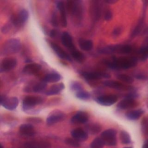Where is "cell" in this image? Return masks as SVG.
I'll list each match as a JSON object with an SVG mask.
<instances>
[{
  "label": "cell",
  "mask_w": 148,
  "mask_h": 148,
  "mask_svg": "<svg viewBox=\"0 0 148 148\" xmlns=\"http://www.w3.org/2000/svg\"><path fill=\"white\" fill-rule=\"evenodd\" d=\"M65 114L60 110H55L51 112L46 119V123L48 125H52L64 120Z\"/></svg>",
  "instance_id": "8"
},
{
  "label": "cell",
  "mask_w": 148,
  "mask_h": 148,
  "mask_svg": "<svg viewBox=\"0 0 148 148\" xmlns=\"http://www.w3.org/2000/svg\"><path fill=\"white\" fill-rule=\"evenodd\" d=\"M138 96H139V95L137 94L136 92H135V91H131L130 92L128 93L127 95H125L124 98L135 99L136 98L138 97Z\"/></svg>",
  "instance_id": "41"
},
{
  "label": "cell",
  "mask_w": 148,
  "mask_h": 148,
  "mask_svg": "<svg viewBox=\"0 0 148 148\" xmlns=\"http://www.w3.org/2000/svg\"><path fill=\"white\" fill-rule=\"evenodd\" d=\"M120 46H121V45H114L106 46L101 49L99 50V52L100 53L106 54H112V53H119Z\"/></svg>",
  "instance_id": "27"
},
{
  "label": "cell",
  "mask_w": 148,
  "mask_h": 148,
  "mask_svg": "<svg viewBox=\"0 0 148 148\" xmlns=\"http://www.w3.org/2000/svg\"><path fill=\"white\" fill-rule=\"evenodd\" d=\"M136 78L139 80H147V76L143 74H138L136 76Z\"/></svg>",
  "instance_id": "47"
},
{
  "label": "cell",
  "mask_w": 148,
  "mask_h": 148,
  "mask_svg": "<svg viewBox=\"0 0 148 148\" xmlns=\"http://www.w3.org/2000/svg\"><path fill=\"white\" fill-rule=\"evenodd\" d=\"M41 65L36 63H31L26 65L23 70V73L27 75H32L39 73L41 69Z\"/></svg>",
  "instance_id": "21"
},
{
  "label": "cell",
  "mask_w": 148,
  "mask_h": 148,
  "mask_svg": "<svg viewBox=\"0 0 148 148\" xmlns=\"http://www.w3.org/2000/svg\"><path fill=\"white\" fill-rule=\"evenodd\" d=\"M89 119L88 114L84 111H78L71 118V122L73 124H84Z\"/></svg>",
  "instance_id": "13"
},
{
  "label": "cell",
  "mask_w": 148,
  "mask_h": 148,
  "mask_svg": "<svg viewBox=\"0 0 148 148\" xmlns=\"http://www.w3.org/2000/svg\"><path fill=\"white\" fill-rule=\"evenodd\" d=\"M142 24H143V22H140L139 23H138V24L136 25V27H135V28L134 29V30L132 33V37H134L136 36L137 35H138V34L140 32L142 28Z\"/></svg>",
  "instance_id": "40"
},
{
  "label": "cell",
  "mask_w": 148,
  "mask_h": 148,
  "mask_svg": "<svg viewBox=\"0 0 148 148\" xmlns=\"http://www.w3.org/2000/svg\"><path fill=\"white\" fill-rule=\"evenodd\" d=\"M138 105V102L135 99L124 98L118 103L117 106L120 109L124 110L134 108L137 106Z\"/></svg>",
  "instance_id": "19"
},
{
  "label": "cell",
  "mask_w": 148,
  "mask_h": 148,
  "mask_svg": "<svg viewBox=\"0 0 148 148\" xmlns=\"http://www.w3.org/2000/svg\"><path fill=\"white\" fill-rule=\"evenodd\" d=\"M65 88V86L63 83H59L52 85L49 89H48L46 92L45 94L46 95H53L59 94L62 90Z\"/></svg>",
  "instance_id": "25"
},
{
  "label": "cell",
  "mask_w": 148,
  "mask_h": 148,
  "mask_svg": "<svg viewBox=\"0 0 148 148\" xmlns=\"http://www.w3.org/2000/svg\"><path fill=\"white\" fill-rule=\"evenodd\" d=\"M19 132L22 135L26 136H32L36 133L34 127L30 123L21 124L19 127Z\"/></svg>",
  "instance_id": "18"
},
{
  "label": "cell",
  "mask_w": 148,
  "mask_h": 148,
  "mask_svg": "<svg viewBox=\"0 0 148 148\" xmlns=\"http://www.w3.org/2000/svg\"><path fill=\"white\" fill-rule=\"evenodd\" d=\"M0 148H3V147L2 146V145L0 143Z\"/></svg>",
  "instance_id": "51"
},
{
  "label": "cell",
  "mask_w": 148,
  "mask_h": 148,
  "mask_svg": "<svg viewBox=\"0 0 148 148\" xmlns=\"http://www.w3.org/2000/svg\"><path fill=\"white\" fill-rule=\"evenodd\" d=\"M71 134L72 138L78 142L85 141L88 138V134L82 128H76L73 129L71 132Z\"/></svg>",
  "instance_id": "15"
},
{
  "label": "cell",
  "mask_w": 148,
  "mask_h": 148,
  "mask_svg": "<svg viewBox=\"0 0 148 148\" xmlns=\"http://www.w3.org/2000/svg\"><path fill=\"white\" fill-rule=\"evenodd\" d=\"M44 101L45 99L40 96H27L23 100V108L25 111L28 110L35 106L42 103Z\"/></svg>",
  "instance_id": "5"
},
{
  "label": "cell",
  "mask_w": 148,
  "mask_h": 148,
  "mask_svg": "<svg viewBox=\"0 0 148 148\" xmlns=\"http://www.w3.org/2000/svg\"><path fill=\"white\" fill-rule=\"evenodd\" d=\"M76 97L77 98L82 100H88L91 98V94L89 92L82 90L76 92Z\"/></svg>",
  "instance_id": "34"
},
{
  "label": "cell",
  "mask_w": 148,
  "mask_h": 148,
  "mask_svg": "<svg viewBox=\"0 0 148 148\" xmlns=\"http://www.w3.org/2000/svg\"><path fill=\"white\" fill-rule=\"evenodd\" d=\"M103 84L111 88L116 89L117 90L121 91H132L134 88L131 86H127V84H123L120 82L113 80H107L103 82Z\"/></svg>",
  "instance_id": "7"
},
{
  "label": "cell",
  "mask_w": 148,
  "mask_h": 148,
  "mask_svg": "<svg viewBox=\"0 0 148 148\" xmlns=\"http://www.w3.org/2000/svg\"><path fill=\"white\" fill-rule=\"evenodd\" d=\"M19 101L17 97H3L1 104L5 109L10 110L15 109L18 105Z\"/></svg>",
  "instance_id": "12"
},
{
  "label": "cell",
  "mask_w": 148,
  "mask_h": 148,
  "mask_svg": "<svg viewBox=\"0 0 148 148\" xmlns=\"http://www.w3.org/2000/svg\"><path fill=\"white\" fill-rule=\"evenodd\" d=\"M118 100L117 95L114 94H108L101 95L95 98V101L99 105L109 106L115 103Z\"/></svg>",
  "instance_id": "9"
},
{
  "label": "cell",
  "mask_w": 148,
  "mask_h": 148,
  "mask_svg": "<svg viewBox=\"0 0 148 148\" xmlns=\"http://www.w3.org/2000/svg\"><path fill=\"white\" fill-rule=\"evenodd\" d=\"M101 126L96 123H88L85 126V131L87 134L96 135L98 134L101 130Z\"/></svg>",
  "instance_id": "23"
},
{
  "label": "cell",
  "mask_w": 148,
  "mask_h": 148,
  "mask_svg": "<svg viewBox=\"0 0 148 148\" xmlns=\"http://www.w3.org/2000/svg\"><path fill=\"white\" fill-rule=\"evenodd\" d=\"M81 1H69L66 3V9L69 13L75 18H81L83 12Z\"/></svg>",
  "instance_id": "3"
},
{
  "label": "cell",
  "mask_w": 148,
  "mask_h": 148,
  "mask_svg": "<svg viewBox=\"0 0 148 148\" xmlns=\"http://www.w3.org/2000/svg\"><path fill=\"white\" fill-rule=\"evenodd\" d=\"M82 76L88 80H96L101 78L109 79L110 77L108 73L100 72H84L82 73Z\"/></svg>",
  "instance_id": "11"
},
{
  "label": "cell",
  "mask_w": 148,
  "mask_h": 148,
  "mask_svg": "<svg viewBox=\"0 0 148 148\" xmlns=\"http://www.w3.org/2000/svg\"><path fill=\"white\" fill-rule=\"evenodd\" d=\"M120 32H121V28L120 27H116L114 29L113 32V34L116 36H118L120 34Z\"/></svg>",
  "instance_id": "46"
},
{
  "label": "cell",
  "mask_w": 148,
  "mask_h": 148,
  "mask_svg": "<svg viewBox=\"0 0 148 148\" xmlns=\"http://www.w3.org/2000/svg\"><path fill=\"white\" fill-rule=\"evenodd\" d=\"M47 87V83L44 81H41L35 84L32 87V91L35 92H40L43 91Z\"/></svg>",
  "instance_id": "31"
},
{
  "label": "cell",
  "mask_w": 148,
  "mask_h": 148,
  "mask_svg": "<svg viewBox=\"0 0 148 148\" xmlns=\"http://www.w3.org/2000/svg\"><path fill=\"white\" fill-rule=\"evenodd\" d=\"M1 81H0V85H1Z\"/></svg>",
  "instance_id": "53"
},
{
  "label": "cell",
  "mask_w": 148,
  "mask_h": 148,
  "mask_svg": "<svg viewBox=\"0 0 148 148\" xmlns=\"http://www.w3.org/2000/svg\"><path fill=\"white\" fill-rule=\"evenodd\" d=\"M138 58L136 57H120L114 58L112 62H109L107 65L114 70L127 69L135 66L138 64Z\"/></svg>",
  "instance_id": "1"
},
{
  "label": "cell",
  "mask_w": 148,
  "mask_h": 148,
  "mask_svg": "<svg viewBox=\"0 0 148 148\" xmlns=\"http://www.w3.org/2000/svg\"><path fill=\"white\" fill-rule=\"evenodd\" d=\"M57 8L60 13L59 21L60 22V24L62 27H66L67 25V19L64 2L62 1H58L57 3Z\"/></svg>",
  "instance_id": "14"
},
{
  "label": "cell",
  "mask_w": 148,
  "mask_h": 148,
  "mask_svg": "<svg viewBox=\"0 0 148 148\" xmlns=\"http://www.w3.org/2000/svg\"><path fill=\"white\" fill-rule=\"evenodd\" d=\"M117 78L120 81L127 84H131L134 81V79L132 77L125 74H119L117 75Z\"/></svg>",
  "instance_id": "33"
},
{
  "label": "cell",
  "mask_w": 148,
  "mask_h": 148,
  "mask_svg": "<svg viewBox=\"0 0 148 148\" xmlns=\"http://www.w3.org/2000/svg\"><path fill=\"white\" fill-rule=\"evenodd\" d=\"M124 148H132V147H124Z\"/></svg>",
  "instance_id": "52"
},
{
  "label": "cell",
  "mask_w": 148,
  "mask_h": 148,
  "mask_svg": "<svg viewBox=\"0 0 148 148\" xmlns=\"http://www.w3.org/2000/svg\"><path fill=\"white\" fill-rule=\"evenodd\" d=\"M3 98V97H2L1 94H0V103H1L2 101V99Z\"/></svg>",
  "instance_id": "50"
},
{
  "label": "cell",
  "mask_w": 148,
  "mask_h": 148,
  "mask_svg": "<svg viewBox=\"0 0 148 148\" xmlns=\"http://www.w3.org/2000/svg\"><path fill=\"white\" fill-rule=\"evenodd\" d=\"M105 146V143L103 140L99 138H95L90 143L91 148H103Z\"/></svg>",
  "instance_id": "32"
},
{
  "label": "cell",
  "mask_w": 148,
  "mask_h": 148,
  "mask_svg": "<svg viewBox=\"0 0 148 148\" xmlns=\"http://www.w3.org/2000/svg\"><path fill=\"white\" fill-rule=\"evenodd\" d=\"M51 25L54 27H57L59 24V19H58V17L57 16L56 12L53 13L51 16Z\"/></svg>",
  "instance_id": "39"
},
{
  "label": "cell",
  "mask_w": 148,
  "mask_h": 148,
  "mask_svg": "<svg viewBox=\"0 0 148 148\" xmlns=\"http://www.w3.org/2000/svg\"><path fill=\"white\" fill-rule=\"evenodd\" d=\"M62 78V76L59 73L53 72L45 75L43 78L42 81H44L46 83H57L61 80Z\"/></svg>",
  "instance_id": "24"
},
{
  "label": "cell",
  "mask_w": 148,
  "mask_h": 148,
  "mask_svg": "<svg viewBox=\"0 0 148 148\" xmlns=\"http://www.w3.org/2000/svg\"><path fill=\"white\" fill-rule=\"evenodd\" d=\"M17 65V60L13 57H6L0 63V73L9 72Z\"/></svg>",
  "instance_id": "10"
},
{
  "label": "cell",
  "mask_w": 148,
  "mask_h": 148,
  "mask_svg": "<svg viewBox=\"0 0 148 148\" xmlns=\"http://www.w3.org/2000/svg\"><path fill=\"white\" fill-rule=\"evenodd\" d=\"M70 88L72 91H76L77 92V91L82 90L83 87L80 83H79L77 81H74L71 83Z\"/></svg>",
  "instance_id": "37"
},
{
  "label": "cell",
  "mask_w": 148,
  "mask_h": 148,
  "mask_svg": "<svg viewBox=\"0 0 148 148\" xmlns=\"http://www.w3.org/2000/svg\"><path fill=\"white\" fill-rule=\"evenodd\" d=\"M92 4L91 5L90 8V14L92 18L94 20H98L101 16V7L99 3V1H92Z\"/></svg>",
  "instance_id": "22"
},
{
  "label": "cell",
  "mask_w": 148,
  "mask_h": 148,
  "mask_svg": "<svg viewBox=\"0 0 148 148\" xmlns=\"http://www.w3.org/2000/svg\"><path fill=\"white\" fill-rule=\"evenodd\" d=\"M132 48L130 45H121L119 53L128 54V53H130L132 51Z\"/></svg>",
  "instance_id": "38"
},
{
  "label": "cell",
  "mask_w": 148,
  "mask_h": 148,
  "mask_svg": "<svg viewBox=\"0 0 148 148\" xmlns=\"http://www.w3.org/2000/svg\"><path fill=\"white\" fill-rule=\"evenodd\" d=\"M28 17V12L26 9H23L20 10L17 15H13L12 17L11 22L14 26L20 27L27 21Z\"/></svg>",
  "instance_id": "6"
},
{
  "label": "cell",
  "mask_w": 148,
  "mask_h": 148,
  "mask_svg": "<svg viewBox=\"0 0 148 148\" xmlns=\"http://www.w3.org/2000/svg\"><path fill=\"white\" fill-rule=\"evenodd\" d=\"M120 139L123 144L127 145L131 143V139L129 133L124 130L121 131L120 133Z\"/></svg>",
  "instance_id": "30"
},
{
  "label": "cell",
  "mask_w": 148,
  "mask_h": 148,
  "mask_svg": "<svg viewBox=\"0 0 148 148\" xmlns=\"http://www.w3.org/2000/svg\"><path fill=\"white\" fill-rule=\"evenodd\" d=\"M105 2L107 3H109V4H113V3H116L117 2V1H115V0H107V1H105Z\"/></svg>",
  "instance_id": "48"
},
{
  "label": "cell",
  "mask_w": 148,
  "mask_h": 148,
  "mask_svg": "<svg viewBox=\"0 0 148 148\" xmlns=\"http://www.w3.org/2000/svg\"><path fill=\"white\" fill-rule=\"evenodd\" d=\"M147 119L145 117L142 120V129L143 131V133L146 134H147Z\"/></svg>",
  "instance_id": "44"
},
{
  "label": "cell",
  "mask_w": 148,
  "mask_h": 148,
  "mask_svg": "<svg viewBox=\"0 0 148 148\" xmlns=\"http://www.w3.org/2000/svg\"><path fill=\"white\" fill-rule=\"evenodd\" d=\"M57 34L58 32L56 29H51L49 32V36L52 38H54L57 36Z\"/></svg>",
  "instance_id": "45"
},
{
  "label": "cell",
  "mask_w": 148,
  "mask_h": 148,
  "mask_svg": "<svg viewBox=\"0 0 148 148\" xmlns=\"http://www.w3.org/2000/svg\"><path fill=\"white\" fill-rule=\"evenodd\" d=\"M21 44L18 39L12 38L6 40L2 46L0 50L1 55L8 56L16 53L21 49Z\"/></svg>",
  "instance_id": "2"
},
{
  "label": "cell",
  "mask_w": 148,
  "mask_h": 148,
  "mask_svg": "<svg viewBox=\"0 0 148 148\" xmlns=\"http://www.w3.org/2000/svg\"><path fill=\"white\" fill-rule=\"evenodd\" d=\"M117 131L113 128H109L103 131L101 135V138L103 140L105 145L114 146L117 145Z\"/></svg>",
  "instance_id": "4"
},
{
  "label": "cell",
  "mask_w": 148,
  "mask_h": 148,
  "mask_svg": "<svg viewBox=\"0 0 148 148\" xmlns=\"http://www.w3.org/2000/svg\"><path fill=\"white\" fill-rule=\"evenodd\" d=\"M65 142L68 145H70L73 147H79L80 146V145L79 143V142L75 140V139L72 138H66L65 140Z\"/></svg>",
  "instance_id": "36"
},
{
  "label": "cell",
  "mask_w": 148,
  "mask_h": 148,
  "mask_svg": "<svg viewBox=\"0 0 148 148\" xmlns=\"http://www.w3.org/2000/svg\"><path fill=\"white\" fill-rule=\"evenodd\" d=\"M50 46L52 48V49L54 50V51L56 53V54L60 58L64 59V60H66L69 61H72L71 57L57 44L53 43V42H51Z\"/></svg>",
  "instance_id": "16"
},
{
  "label": "cell",
  "mask_w": 148,
  "mask_h": 148,
  "mask_svg": "<svg viewBox=\"0 0 148 148\" xmlns=\"http://www.w3.org/2000/svg\"><path fill=\"white\" fill-rule=\"evenodd\" d=\"M139 53L141 54V60L146 61L148 57V47L147 45L143 46L139 50Z\"/></svg>",
  "instance_id": "35"
},
{
  "label": "cell",
  "mask_w": 148,
  "mask_h": 148,
  "mask_svg": "<svg viewBox=\"0 0 148 148\" xmlns=\"http://www.w3.org/2000/svg\"><path fill=\"white\" fill-rule=\"evenodd\" d=\"M71 57L79 62H82L85 60V56L81 51L77 50L76 49L71 51Z\"/></svg>",
  "instance_id": "29"
},
{
  "label": "cell",
  "mask_w": 148,
  "mask_h": 148,
  "mask_svg": "<svg viewBox=\"0 0 148 148\" xmlns=\"http://www.w3.org/2000/svg\"><path fill=\"white\" fill-rule=\"evenodd\" d=\"M61 43L63 46L69 49L71 51L76 49L73 43L72 38L71 35L66 31L63 32L61 37Z\"/></svg>",
  "instance_id": "17"
},
{
  "label": "cell",
  "mask_w": 148,
  "mask_h": 148,
  "mask_svg": "<svg viewBox=\"0 0 148 148\" xmlns=\"http://www.w3.org/2000/svg\"><path fill=\"white\" fill-rule=\"evenodd\" d=\"M50 145L49 143L43 141L32 140L24 143L22 148H50Z\"/></svg>",
  "instance_id": "20"
},
{
  "label": "cell",
  "mask_w": 148,
  "mask_h": 148,
  "mask_svg": "<svg viewBox=\"0 0 148 148\" xmlns=\"http://www.w3.org/2000/svg\"><path fill=\"white\" fill-rule=\"evenodd\" d=\"M142 148H147V140H146V141L144 142V143H143V145Z\"/></svg>",
  "instance_id": "49"
},
{
  "label": "cell",
  "mask_w": 148,
  "mask_h": 148,
  "mask_svg": "<svg viewBox=\"0 0 148 148\" xmlns=\"http://www.w3.org/2000/svg\"><path fill=\"white\" fill-rule=\"evenodd\" d=\"M79 45L80 49L84 51H90L93 48V42L90 39H80Z\"/></svg>",
  "instance_id": "28"
},
{
  "label": "cell",
  "mask_w": 148,
  "mask_h": 148,
  "mask_svg": "<svg viewBox=\"0 0 148 148\" xmlns=\"http://www.w3.org/2000/svg\"><path fill=\"white\" fill-rule=\"evenodd\" d=\"M27 120L29 123L34 124H39L42 122V119L39 117H29L27 119Z\"/></svg>",
  "instance_id": "42"
},
{
  "label": "cell",
  "mask_w": 148,
  "mask_h": 148,
  "mask_svg": "<svg viewBox=\"0 0 148 148\" xmlns=\"http://www.w3.org/2000/svg\"><path fill=\"white\" fill-rule=\"evenodd\" d=\"M113 18V13L110 10H108L104 15V18L106 21H110Z\"/></svg>",
  "instance_id": "43"
},
{
  "label": "cell",
  "mask_w": 148,
  "mask_h": 148,
  "mask_svg": "<svg viewBox=\"0 0 148 148\" xmlns=\"http://www.w3.org/2000/svg\"><path fill=\"white\" fill-rule=\"evenodd\" d=\"M144 112L145 110L142 109H135L127 112L125 114V116L130 120H136L141 117Z\"/></svg>",
  "instance_id": "26"
}]
</instances>
